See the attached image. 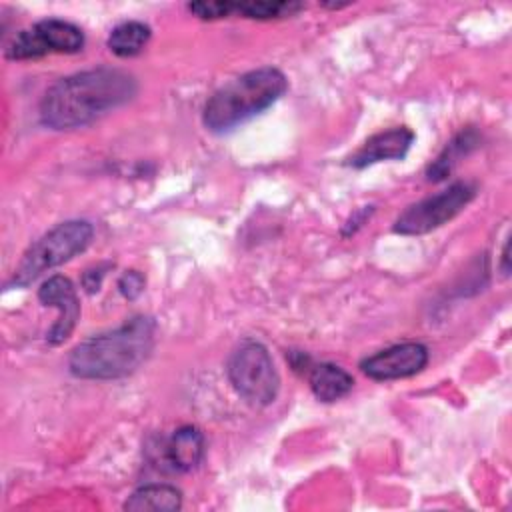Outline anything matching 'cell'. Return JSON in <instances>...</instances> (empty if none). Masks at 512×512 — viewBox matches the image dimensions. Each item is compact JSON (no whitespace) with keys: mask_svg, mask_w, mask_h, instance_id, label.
I'll use <instances>...</instances> for the list:
<instances>
[{"mask_svg":"<svg viewBox=\"0 0 512 512\" xmlns=\"http://www.w3.org/2000/svg\"><path fill=\"white\" fill-rule=\"evenodd\" d=\"M132 74L118 68H94L58 80L40 102V120L54 130L80 128L134 98Z\"/></svg>","mask_w":512,"mask_h":512,"instance_id":"1","label":"cell"},{"mask_svg":"<svg viewBox=\"0 0 512 512\" xmlns=\"http://www.w3.org/2000/svg\"><path fill=\"white\" fill-rule=\"evenodd\" d=\"M154 330L152 318L134 316L116 330L92 336L72 350L70 372L88 380L124 378L150 356Z\"/></svg>","mask_w":512,"mask_h":512,"instance_id":"2","label":"cell"},{"mask_svg":"<svg viewBox=\"0 0 512 512\" xmlns=\"http://www.w3.org/2000/svg\"><path fill=\"white\" fill-rule=\"evenodd\" d=\"M288 88L286 76L272 66L250 70L222 88L206 102L202 122L210 132H226L272 106Z\"/></svg>","mask_w":512,"mask_h":512,"instance_id":"3","label":"cell"},{"mask_svg":"<svg viewBox=\"0 0 512 512\" xmlns=\"http://www.w3.org/2000/svg\"><path fill=\"white\" fill-rule=\"evenodd\" d=\"M94 236V228L86 220H66L40 236L18 262L8 288H26L44 272L72 260L84 252Z\"/></svg>","mask_w":512,"mask_h":512,"instance_id":"4","label":"cell"},{"mask_svg":"<svg viewBox=\"0 0 512 512\" xmlns=\"http://www.w3.org/2000/svg\"><path fill=\"white\" fill-rule=\"evenodd\" d=\"M226 370L234 390L252 406L274 402L280 388V376L266 346L254 340L242 342L232 352Z\"/></svg>","mask_w":512,"mask_h":512,"instance_id":"5","label":"cell"},{"mask_svg":"<svg viewBox=\"0 0 512 512\" xmlns=\"http://www.w3.org/2000/svg\"><path fill=\"white\" fill-rule=\"evenodd\" d=\"M476 190L468 182H454L434 196L408 206L394 222V232L404 236H420L440 228L460 214L474 198Z\"/></svg>","mask_w":512,"mask_h":512,"instance_id":"6","label":"cell"},{"mask_svg":"<svg viewBox=\"0 0 512 512\" xmlns=\"http://www.w3.org/2000/svg\"><path fill=\"white\" fill-rule=\"evenodd\" d=\"M426 364L428 348L420 342H404L364 358L360 368L372 380H396L418 374Z\"/></svg>","mask_w":512,"mask_h":512,"instance_id":"7","label":"cell"},{"mask_svg":"<svg viewBox=\"0 0 512 512\" xmlns=\"http://www.w3.org/2000/svg\"><path fill=\"white\" fill-rule=\"evenodd\" d=\"M38 300L44 306L58 308L60 312L54 326L46 334V340L58 346L64 340H68L80 316V300H78L76 288L66 276L56 274V276H50L46 282H42V286L38 288Z\"/></svg>","mask_w":512,"mask_h":512,"instance_id":"8","label":"cell"},{"mask_svg":"<svg viewBox=\"0 0 512 512\" xmlns=\"http://www.w3.org/2000/svg\"><path fill=\"white\" fill-rule=\"evenodd\" d=\"M414 142V132L406 126L378 132L368 138L348 160L354 168H366L380 160H400L406 156Z\"/></svg>","mask_w":512,"mask_h":512,"instance_id":"9","label":"cell"},{"mask_svg":"<svg viewBox=\"0 0 512 512\" xmlns=\"http://www.w3.org/2000/svg\"><path fill=\"white\" fill-rule=\"evenodd\" d=\"M204 458V436L196 426L178 428L162 448V464L172 472H190Z\"/></svg>","mask_w":512,"mask_h":512,"instance_id":"10","label":"cell"},{"mask_svg":"<svg viewBox=\"0 0 512 512\" xmlns=\"http://www.w3.org/2000/svg\"><path fill=\"white\" fill-rule=\"evenodd\" d=\"M306 376H308V384H310L314 396L322 402L340 400L354 386L352 376L344 368L330 364V362L310 364L306 370Z\"/></svg>","mask_w":512,"mask_h":512,"instance_id":"11","label":"cell"},{"mask_svg":"<svg viewBox=\"0 0 512 512\" xmlns=\"http://www.w3.org/2000/svg\"><path fill=\"white\" fill-rule=\"evenodd\" d=\"M182 494L170 484H146L130 494L124 502V510L132 512H172L180 510Z\"/></svg>","mask_w":512,"mask_h":512,"instance_id":"12","label":"cell"},{"mask_svg":"<svg viewBox=\"0 0 512 512\" xmlns=\"http://www.w3.org/2000/svg\"><path fill=\"white\" fill-rule=\"evenodd\" d=\"M38 32L46 52H60V54H74L82 50L84 46V34L78 26L58 20V18H48L42 20L34 26Z\"/></svg>","mask_w":512,"mask_h":512,"instance_id":"13","label":"cell"},{"mask_svg":"<svg viewBox=\"0 0 512 512\" xmlns=\"http://www.w3.org/2000/svg\"><path fill=\"white\" fill-rule=\"evenodd\" d=\"M150 40V28L142 22H122L118 24L110 36H108V48L120 56V58H130L142 52V48Z\"/></svg>","mask_w":512,"mask_h":512,"instance_id":"14","label":"cell"},{"mask_svg":"<svg viewBox=\"0 0 512 512\" xmlns=\"http://www.w3.org/2000/svg\"><path fill=\"white\" fill-rule=\"evenodd\" d=\"M478 144V136L474 130H464L460 132L454 140H450V144L440 152V156L428 166V178L438 182V180H444L452 168L458 164V160L462 156H466L474 146Z\"/></svg>","mask_w":512,"mask_h":512,"instance_id":"15","label":"cell"},{"mask_svg":"<svg viewBox=\"0 0 512 512\" xmlns=\"http://www.w3.org/2000/svg\"><path fill=\"white\" fill-rule=\"evenodd\" d=\"M298 10H302L300 2H270V0H258V2H240L236 4V12L244 14L246 18L256 20H270V18H284L292 16Z\"/></svg>","mask_w":512,"mask_h":512,"instance_id":"16","label":"cell"},{"mask_svg":"<svg viewBox=\"0 0 512 512\" xmlns=\"http://www.w3.org/2000/svg\"><path fill=\"white\" fill-rule=\"evenodd\" d=\"M188 10L202 20H214V18H224L236 12V4L234 2H192L188 4Z\"/></svg>","mask_w":512,"mask_h":512,"instance_id":"17","label":"cell"},{"mask_svg":"<svg viewBox=\"0 0 512 512\" xmlns=\"http://www.w3.org/2000/svg\"><path fill=\"white\" fill-rule=\"evenodd\" d=\"M118 288L124 298L136 300L144 290V276L138 270H126L118 280Z\"/></svg>","mask_w":512,"mask_h":512,"instance_id":"18","label":"cell"},{"mask_svg":"<svg viewBox=\"0 0 512 512\" xmlns=\"http://www.w3.org/2000/svg\"><path fill=\"white\" fill-rule=\"evenodd\" d=\"M104 270H106V266H98V268H92V270L84 272L82 286L86 288V292H96L100 288L102 278H104Z\"/></svg>","mask_w":512,"mask_h":512,"instance_id":"19","label":"cell"},{"mask_svg":"<svg viewBox=\"0 0 512 512\" xmlns=\"http://www.w3.org/2000/svg\"><path fill=\"white\" fill-rule=\"evenodd\" d=\"M502 272L508 274V242L504 244V250H502Z\"/></svg>","mask_w":512,"mask_h":512,"instance_id":"20","label":"cell"}]
</instances>
